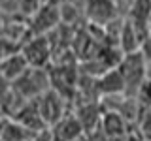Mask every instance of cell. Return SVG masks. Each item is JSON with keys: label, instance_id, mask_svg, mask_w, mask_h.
<instances>
[{"label": "cell", "instance_id": "obj_8", "mask_svg": "<svg viewBox=\"0 0 151 141\" xmlns=\"http://www.w3.org/2000/svg\"><path fill=\"white\" fill-rule=\"evenodd\" d=\"M28 68H30V66H28L23 53L8 55L6 58L0 62V73H2V77L4 79H13V81H15L17 77H21Z\"/></svg>", "mask_w": 151, "mask_h": 141}, {"label": "cell", "instance_id": "obj_17", "mask_svg": "<svg viewBox=\"0 0 151 141\" xmlns=\"http://www.w3.org/2000/svg\"><path fill=\"white\" fill-rule=\"evenodd\" d=\"M140 53L144 55V58L147 60V62H151V34L145 38L144 41H142V45H140Z\"/></svg>", "mask_w": 151, "mask_h": 141}, {"label": "cell", "instance_id": "obj_21", "mask_svg": "<svg viewBox=\"0 0 151 141\" xmlns=\"http://www.w3.org/2000/svg\"><path fill=\"white\" fill-rule=\"evenodd\" d=\"M149 28H151V25H149Z\"/></svg>", "mask_w": 151, "mask_h": 141}, {"label": "cell", "instance_id": "obj_2", "mask_svg": "<svg viewBox=\"0 0 151 141\" xmlns=\"http://www.w3.org/2000/svg\"><path fill=\"white\" fill-rule=\"evenodd\" d=\"M47 85H49V75L44 68H28L21 77L13 81V88L25 100H34L47 92Z\"/></svg>", "mask_w": 151, "mask_h": 141}, {"label": "cell", "instance_id": "obj_18", "mask_svg": "<svg viewBox=\"0 0 151 141\" xmlns=\"http://www.w3.org/2000/svg\"><path fill=\"white\" fill-rule=\"evenodd\" d=\"M34 141H55V134L51 130H40L34 134Z\"/></svg>", "mask_w": 151, "mask_h": 141}, {"label": "cell", "instance_id": "obj_10", "mask_svg": "<svg viewBox=\"0 0 151 141\" xmlns=\"http://www.w3.org/2000/svg\"><path fill=\"white\" fill-rule=\"evenodd\" d=\"M140 45H142V40L136 32V26L132 25L130 19H125V25H123V30H121V38H119V47L125 55L129 53H136L140 51Z\"/></svg>", "mask_w": 151, "mask_h": 141}, {"label": "cell", "instance_id": "obj_7", "mask_svg": "<svg viewBox=\"0 0 151 141\" xmlns=\"http://www.w3.org/2000/svg\"><path fill=\"white\" fill-rule=\"evenodd\" d=\"M96 88L98 92L106 94V96H115V94L125 92V79L123 73L119 72V68H111L108 72H104L102 75L96 77Z\"/></svg>", "mask_w": 151, "mask_h": 141}, {"label": "cell", "instance_id": "obj_13", "mask_svg": "<svg viewBox=\"0 0 151 141\" xmlns=\"http://www.w3.org/2000/svg\"><path fill=\"white\" fill-rule=\"evenodd\" d=\"M127 17L138 23H151V0H134Z\"/></svg>", "mask_w": 151, "mask_h": 141}, {"label": "cell", "instance_id": "obj_1", "mask_svg": "<svg viewBox=\"0 0 151 141\" xmlns=\"http://www.w3.org/2000/svg\"><path fill=\"white\" fill-rule=\"evenodd\" d=\"M117 68H119V72L123 73V79H125V87H127L125 92L138 94L140 87L147 79V60L144 58V55L140 51L125 55Z\"/></svg>", "mask_w": 151, "mask_h": 141}, {"label": "cell", "instance_id": "obj_5", "mask_svg": "<svg viewBox=\"0 0 151 141\" xmlns=\"http://www.w3.org/2000/svg\"><path fill=\"white\" fill-rule=\"evenodd\" d=\"M63 23L60 17V6L55 4H44L38 11L32 15V32L36 34H49Z\"/></svg>", "mask_w": 151, "mask_h": 141}, {"label": "cell", "instance_id": "obj_15", "mask_svg": "<svg viewBox=\"0 0 151 141\" xmlns=\"http://www.w3.org/2000/svg\"><path fill=\"white\" fill-rule=\"evenodd\" d=\"M138 96L142 98V100H145L147 103H151V79L147 77L144 81V85L140 87V92H138Z\"/></svg>", "mask_w": 151, "mask_h": 141}, {"label": "cell", "instance_id": "obj_6", "mask_svg": "<svg viewBox=\"0 0 151 141\" xmlns=\"http://www.w3.org/2000/svg\"><path fill=\"white\" fill-rule=\"evenodd\" d=\"M38 109H40L42 117H44L45 124H57L63 119V103H60V96L55 90H47L38 98Z\"/></svg>", "mask_w": 151, "mask_h": 141}, {"label": "cell", "instance_id": "obj_9", "mask_svg": "<svg viewBox=\"0 0 151 141\" xmlns=\"http://www.w3.org/2000/svg\"><path fill=\"white\" fill-rule=\"evenodd\" d=\"M53 134L57 137L64 139V141H76L78 137L83 135V124H81V120L76 119V117H63V119L55 124Z\"/></svg>", "mask_w": 151, "mask_h": 141}, {"label": "cell", "instance_id": "obj_3", "mask_svg": "<svg viewBox=\"0 0 151 141\" xmlns=\"http://www.w3.org/2000/svg\"><path fill=\"white\" fill-rule=\"evenodd\" d=\"M83 11L89 25L98 26H106L108 23L115 21L117 17H123L113 0H85Z\"/></svg>", "mask_w": 151, "mask_h": 141}, {"label": "cell", "instance_id": "obj_20", "mask_svg": "<svg viewBox=\"0 0 151 141\" xmlns=\"http://www.w3.org/2000/svg\"><path fill=\"white\" fill-rule=\"evenodd\" d=\"M76 141H87V137H85V135H81V137H78Z\"/></svg>", "mask_w": 151, "mask_h": 141}, {"label": "cell", "instance_id": "obj_4", "mask_svg": "<svg viewBox=\"0 0 151 141\" xmlns=\"http://www.w3.org/2000/svg\"><path fill=\"white\" fill-rule=\"evenodd\" d=\"M21 53L25 55L27 62L30 68H45V64L49 62L51 58V40L47 34H38L36 38L28 40L25 45H23Z\"/></svg>", "mask_w": 151, "mask_h": 141}, {"label": "cell", "instance_id": "obj_16", "mask_svg": "<svg viewBox=\"0 0 151 141\" xmlns=\"http://www.w3.org/2000/svg\"><path fill=\"white\" fill-rule=\"evenodd\" d=\"M115 2V6H117V9H119V13L123 17H127L129 15V11H130V8H132V2L134 0H113Z\"/></svg>", "mask_w": 151, "mask_h": 141}, {"label": "cell", "instance_id": "obj_19", "mask_svg": "<svg viewBox=\"0 0 151 141\" xmlns=\"http://www.w3.org/2000/svg\"><path fill=\"white\" fill-rule=\"evenodd\" d=\"M4 124H6V122H4V120H0V137H2V130H4Z\"/></svg>", "mask_w": 151, "mask_h": 141}, {"label": "cell", "instance_id": "obj_14", "mask_svg": "<svg viewBox=\"0 0 151 141\" xmlns=\"http://www.w3.org/2000/svg\"><path fill=\"white\" fill-rule=\"evenodd\" d=\"M17 4H19V9H21L25 15H28V17H32L38 9L44 6L42 0H17Z\"/></svg>", "mask_w": 151, "mask_h": 141}, {"label": "cell", "instance_id": "obj_11", "mask_svg": "<svg viewBox=\"0 0 151 141\" xmlns=\"http://www.w3.org/2000/svg\"><path fill=\"white\" fill-rule=\"evenodd\" d=\"M36 132L28 130L25 124H21L19 120H6L4 124V130H2V137L4 141H25V139H30L34 137Z\"/></svg>", "mask_w": 151, "mask_h": 141}, {"label": "cell", "instance_id": "obj_12", "mask_svg": "<svg viewBox=\"0 0 151 141\" xmlns=\"http://www.w3.org/2000/svg\"><path fill=\"white\" fill-rule=\"evenodd\" d=\"M102 124L108 137H121L125 134V120L119 113H106Z\"/></svg>", "mask_w": 151, "mask_h": 141}]
</instances>
